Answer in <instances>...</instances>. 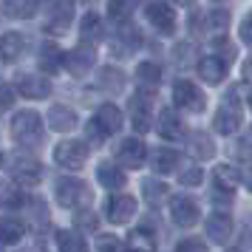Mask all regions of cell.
Wrapping results in <instances>:
<instances>
[{
    "mask_svg": "<svg viewBox=\"0 0 252 252\" xmlns=\"http://www.w3.org/2000/svg\"><path fill=\"white\" fill-rule=\"evenodd\" d=\"M96 179H99V184L108 187V190L125 187V173L119 170V167H114V164H99V167H96Z\"/></svg>",
    "mask_w": 252,
    "mask_h": 252,
    "instance_id": "cell-12",
    "label": "cell"
},
{
    "mask_svg": "<svg viewBox=\"0 0 252 252\" xmlns=\"http://www.w3.org/2000/svg\"><path fill=\"white\" fill-rule=\"evenodd\" d=\"M229 252H247V250H229Z\"/></svg>",
    "mask_w": 252,
    "mask_h": 252,
    "instance_id": "cell-29",
    "label": "cell"
},
{
    "mask_svg": "<svg viewBox=\"0 0 252 252\" xmlns=\"http://www.w3.org/2000/svg\"><path fill=\"white\" fill-rule=\"evenodd\" d=\"M9 170H12L14 182L23 187H34L43 179V164L29 156H9Z\"/></svg>",
    "mask_w": 252,
    "mask_h": 252,
    "instance_id": "cell-2",
    "label": "cell"
},
{
    "mask_svg": "<svg viewBox=\"0 0 252 252\" xmlns=\"http://www.w3.org/2000/svg\"><path fill=\"white\" fill-rule=\"evenodd\" d=\"M116 159L125 167H142V161H145V145L139 139H125L116 148Z\"/></svg>",
    "mask_w": 252,
    "mask_h": 252,
    "instance_id": "cell-8",
    "label": "cell"
},
{
    "mask_svg": "<svg viewBox=\"0 0 252 252\" xmlns=\"http://www.w3.org/2000/svg\"><path fill=\"white\" fill-rule=\"evenodd\" d=\"M74 224H77V229L96 232V227H99V218H96V213H91V210H80V213H74Z\"/></svg>",
    "mask_w": 252,
    "mask_h": 252,
    "instance_id": "cell-22",
    "label": "cell"
},
{
    "mask_svg": "<svg viewBox=\"0 0 252 252\" xmlns=\"http://www.w3.org/2000/svg\"><path fill=\"white\" fill-rule=\"evenodd\" d=\"M232 232H235V224L227 213H213L207 218V235H210L213 244H227L232 238Z\"/></svg>",
    "mask_w": 252,
    "mask_h": 252,
    "instance_id": "cell-7",
    "label": "cell"
},
{
    "mask_svg": "<svg viewBox=\"0 0 252 252\" xmlns=\"http://www.w3.org/2000/svg\"><path fill=\"white\" fill-rule=\"evenodd\" d=\"M12 136L20 145H37L43 136V125H40V116L34 111H20L12 122Z\"/></svg>",
    "mask_w": 252,
    "mask_h": 252,
    "instance_id": "cell-1",
    "label": "cell"
},
{
    "mask_svg": "<svg viewBox=\"0 0 252 252\" xmlns=\"http://www.w3.org/2000/svg\"><path fill=\"white\" fill-rule=\"evenodd\" d=\"M201 74H204V80H210V82H218L221 77H224L221 65H218V63H210V60L201 63Z\"/></svg>",
    "mask_w": 252,
    "mask_h": 252,
    "instance_id": "cell-25",
    "label": "cell"
},
{
    "mask_svg": "<svg viewBox=\"0 0 252 252\" xmlns=\"http://www.w3.org/2000/svg\"><path fill=\"white\" fill-rule=\"evenodd\" d=\"M96 252H119V238L116 235H102L96 244Z\"/></svg>",
    "mask_w": 252,
    "mask_h": 252,
    "instance_id": "cell-27",
    "label": "cell"
},
{
    "mask_svg": "<svg viewBox=\"0 0 252 252\" xmlns=\"http://www.w3.org/2000/svg\"><path fill=\"white\" fill-rule=\"evenodd\" d=\"M57 250L60 252H88V244L77 229H57Z\"/></svg>",
    "mask_w": 252,
    "mask_h": 252,
    "instance_id": "cell-11",
    "label": "cell"
},
{
    "mask_svg": "<svg viewBox=\"0 0 252 252\" xmlns=\"http://www.w3.org/2000/svg\"><path fill=\"white\" fill-rule=\"evenodd\" d=\"M193 142H195V153L198 156H213V142H210V136H204V133H195L193 136Z\"/></svg>",
    "mask_w": 252,
    "mask_h": 252,
    "instance_id": "cell-26",
    "label": "cell"
},
{
    "mask_svg": "<svg viewBox=\"0 0 252 252\" xmlns=\"http://www.w3.org/2000/svg\"><path fill=\"white\" fill-rule=\"evenodd\" d=\"M127 252H130V250H127Z\"/></svg>",
    "mask_w": 252,
    "mask_h": 252,
    "instance_id": "cell-30",
    "label": "cell"
},
{
    "mask_svg": "<svg viewBox=\"0 0 252 252\" xmlns=\"http://www.w3.org/2000/svg\"><path fill=\"white\" fill-rule=\"evenodd\" d=\"M142 190H145V198H148V204H159L161 198H164V193H167V187L161 182H156V179H148V182L142 184Z\"/></svg>",
    "mask_w": 252,
    "mask_h": 252,
    "instance_id": "cell-21",
    "label": "cell"
},
{
    "mask_svg": "<svg viewBox=\"0 0 252 252\" xmlns=\"http://www.w3.org/2000/svg\"><path fill=\"white\" fill-rule=\"evenodd\" d=\"M74 125H77V116H74V111L63 108V105L51 108V127H54V130H71Z\"/></svg>",
    "mask_w": 252,
    "mask_h": 252,
    "instance_id": "cell-16",
    "label": "cell"
},
{
    "mask_svg": "<svg viewBox=\"0 0 252 252\" xmlns=\"http://www.w3.org/2000/svg\"><path fill=\"white\" fill-rule=\"evenodd\" d=\"M161 136H167V139L182 136V122H179V116L173 114V111L161 114Z\"/></svg>",
    "mask_w": 252,
    "mask_h": 252,
    "instance_id": "cell-20",
    "label": "cell"
},
{
    "mask_svg": "<svg viewBox=\"0 0 252 252\" xmlns=\"http://www.w3.org/2000/svg\"><path fill=\"white\" fill-rule=\"evenodd\" d=\"M96 125L102 127L105 133H116L122 127V116H119V111H116L114 105H105V108H99V114H96Z\"/></svg>",
    "mask_w": 252,
    "mask_h": 252,
    "instance_id": "cell-13",
    "label": "cell"
},
{
    "mask_svg": "<svg viewBox=\"0 0 252 252\" xmlns=\"http://www.w3.org/2000/svg\"><path fill=\"white\" fill-rule=\"evenodd\" d=\"M179 179H182V184H187V187H195V184H201V170H198V167H187Z\"/></svg>",
    "mask_w": 252,
    "mask_h": 252,
    "instance_id": "cell-28",
    "label": "cell"
},
{
    "mask_svg": "<svg viewBox=\"0 0 252 252\" xmlns=\"http://www.w3.org/2000/svg\"><path fill=\"white\" fill-rule=\"evenodd\" d=\"M54 159H57L60 167H68V170H80L85 159H88V148L82 142H63L54 150Z\"/></svg>",
    "mask_w": 252,
    "mask_h": 252,
    "instance_id": "cell-5",
    "label": "cell"
},
{
    "mask_svg": "<svg viewBox=\"0 0 252 252\" xmlns=\"http://www.w3.org/2000/svg\"><path fill=\"white\" fill-rule=\"evenodd\" d=\"M20 91L29 96H46L48 94V82L40 77H20Z\"/></svg>",
    "mask_w": 252,
    "mask_h": 252,
    "instance_id": "cell-18",
    "label": "cell"
},
{
    "mask_svg": "<svg viewBox=\"0 0 252 252\" xmlns=\"http://www.w3.org/2000/svg\"><path fill=\"white\" fill-rule=\"evenodd\" d=\"M235 182H238V176H235V170L229 167V164H218L216 167V184L218 190H235Z\"/></svg>",
    "mask_w": 252,
    "mask_h": 252,
    "instance_id": "cell-19",
    "label": "cell"
},
{
    "mask_svg": "<svg viewBox=\"0 0 252 252\" xmlns=\"http://www.w3.org/2000/svg\"><path fill=\"white\" fill-rule=\"evenodd\" d=\"M54 195H57V204H63V207L71 210V207L88 201V187H85L80 179H60Z\"/></svg>",
    "mask_w": 252,
    "mask_h": 252,
    "instance_id": "cell-4",
    "label": "cell"
},
{
    "mask_svg": "<svg viewBox=\"0 0 252 252\" xmlns=\"http://www.w3.org/2000/svg\"><path fill=\"white\" fill-rule=\"evenodd\" d=\"M127 247H130V252H153L156 250V238L142 227V229H133L127 235Z\"/></svg>",
    "mask_w": 252,
    "mask_h": 252,
    "instance_id": "cell-14",
    "label": "cell"
},
{
    "mask_svg": "<svg viewBox=\"0 0 252 252\" xmlns=\"http://www.w3.org/2000/svg\"><path fill=\"white\" fill-rule=\"evenodd\" d=\"M0 204L3 207H20L23 204V193H20L12 182H0Z\"/></svg>",
    "mask_w": 252,
    "mask_h": 252,
    "instance_id": "cell-17",
    "label": "cell"
},
{
    "mask_svg": "<svg viewBox=\"0 0 252 252\" xmlns=\"http://www.w3.org/2000/svg\"><path fill=\"white\" fill-rule=\"evenodd\" d=\"M176 252H210V250H207L204 241H198V238H184V241H179Z\"/></svg>",
    "mask_w": 252,
    "mask_h": 252,
    "instance_id": "cell-24",
    "label": "cell"
},
{
    "mask_svg": "<svg viewBox=\"0 0 252 252\" xmlns=\"http://www.w3.org/2000/svg\"><path fill=\"white\" fill-rule=\"evenodd\" d=\"M179 167V153L176 150H156L153 153V170L156 173H170V170H176Z\"/></svg>",
    "mask_w": 252,
    "mask_h": 252,
    "instance_id": "cell-15",
    "label": "cell"
},
{
    "mask_svg": "<svg viewBox=\"0 0 252 252\" xmlns=\"http://www.w3.org/2000/svg\"><path fill=\"white\" fill-rule=\"evenodd\" d=\"M170 218L179 224V227H195L198 218H201V210H198V204H195L193 198L176 195V198L170 201Z\"/></svg>",
    "mask_w": 252,
    "mask_h": 252,
    "instance_id": "cell-6",
    "label": "cell"
},
{
    "mask_svg": "<svg viewBox=\"0 0 252 252\" xmlns=\"http://www.w3.org/2000/svg\"><path fill=\"white\" fill-rule=\"evenodd\" d=\"M238 127V116L229 114V111H218L216 114V130L218 133H232Z\"/></svg>",
    "mask_w": 252,
    "mask_h": 252,
    "instance_id": "cell-23",
    "label": "cell"
},
{
    "mask_svg": "<svg viewBox=\"0 0 252 252\" xmlns=\"http://www.w3.org/2000/svg\"><path fill=\"white\" fill-rule=\"evenodd\" d=\"M176 102L182 105V108H187V111H201V108H204V96H201V91H198L195 85L179 82V85H176Z\"/></svg>",
    "mask_w": 252,
    "mask_h": 252,
    "instance_id": "cell-10",
    "label": "cell"
},
{
    "mask_svg": "<svg viewBox=\"0 0 252 252\" xmlns=\"http://www.w3.org/2000/svg\"><path fill=\"white\" fill-rule=\"evenodd\" d=\"M26 235V224L20 218L14 216H3L0 218V244H6V247H14V244H20Z\"/></svg>",
    "mask_w": 252,
    "mask_h": 252,
    "instance_id": "cell-9",
    "label": "cell"
},
{
    "mask_svg": "<svg viewBox=\"0 0 252 252\" xmlns=\"http://www.w3.org/2000/svg\"><path fill=\"white\" fill-rule=\"evenodd\" d=\"M105 216H108V221L111 224H127L130 218L136 216V198L133 195H111L108 198V204H105Z\"/></svg>",
    "mask_w": 252,
    "mask_h": 252,
    "instance_id": "cell-3",
    "label": "cell"
}]
</instances>
